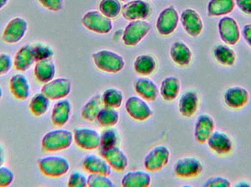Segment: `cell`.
Instances as JSON below:
<instances>
[{"instance_id":"6da1fadb","label":"cell","mask_w":251,"mask_h":187,"mask_svg":"<svg viewBox=\"0 0 251 187\" xmlns=\"http://www.w3.org/2000/svg\"><path fill=\"white\" fill-rule=\"evenodd\" d=\"M74 134L65 129H56L47 132L41 140V147L47 152H58L72 145Z\"/></svg>"},{"instance_id":"7a4b0ae2","label":"cell","mask_w":251,"mask_h":187,"mask_svg":"<svg viewBox=\"0 0 251 187\" xmlns=\"http://www.w3.org/2000/svg\"><path fill=\"white\" fill-rule=\"evenodd\" d=\"M92 59L96 67L104 73L116 74L125 68V59L115 51L101 50L94 53Z\"/></svg>"},{"instance_id":"3957f363","label":"cell","mask_w":251,"mask_h":187,"mask_svg":"<svg viewBox=\"0 0 251 187\" xmlns=\"http://www.w3.org/2000/svg\"><path fill=\"white\" fill-rule=\"evenodd\" d=\"M40 171L47 177L59 178L64 176L70 170V163L66 157L51 155L38 159Z\"/></svg>"},{"instance_id":"277c9868","label":"cell","mask_w":251,"mask_h":187,"mask_svg":"<svg viewBox=\"0 0 251 187\" xmlns=\"http://www.w3.org/2000/svg\"><path fill=\"white\" fill-rule=\"evenodd\" d=\"M151 29L150 23L145 20L132 21L126 26L122 41L126 46H136L147 36Z\"/></svg>"},{"instance_id":"5b68a950","label":"cell","mask_w":251,"mask_h":187,"mask_svg":"<svg viewBox=\"0 0 251 187\" xmlns=\"http://www.w3.org/2000/svg\"><path fill=\"white\" fill-rule=\"evenodd\" d=\"M81 21L87 29L100 35H107L113 29L112 19L106 17L101 12L97 10L85 13Z\"/></svg>"},{"instance_id":"8992f818","label":"cell","mask_w":251,"mask_h":187,"mask_svg":"<svg viewBox=\"0 0 251 187\" xmlns=\"http://www.w3.org/2000/svg\"><path fill=\"white\" fill-rule=\"evenodd\" d=\"M28 22L22 17H15L9 21L1 35L3 42L7 44L18 43L27 33Z\"/></svg>"},{"instance_id":"52a82bcc","label":"cell","mask_w":251,"mask_h":187,"mask_svg":"<svg viewBox=\"0 0 251 187\" xmlns=\"http://www.w3.org/2000/svg\"><path fill=\"white\" fill-rule=\"evenodd\" d=\"M218 33L221 41L226 45H237L241 37L240 26L234 18L224 16L220 19L218 24Z\"/></svg>"},{"instance_id":"ba28073f","label":"cell","mask_w":251,"mask_h":187,"mask_svg":"<svg viewBox=\"0 0 251 187\" xmlns=\"http://www.w3.org/2000/svg\"><path fill=\"white\" fill-rule=\"evenodd\" d=\"M171 152L164 145L153 147L144 159V167L148 171L157 172L162 170L169 163Z\"/></svg>"},{"instance_id":"9c48e42d","label":"cell","mask_w":251,"mask_h":187,"mask_svg":"<svg viewBox=\"0 0 251 187\" xmlns=\"http://www.w3.org/2000/svg\"><path fill=\"white\" fill-rule=\"evenodd\" d=\"M180 18L176 9L173 5L164 9L158 16L156 21V29L162 36L172 35L178 25Z\"/></svg>"},{"instance_id":"30bf717a","label":"cell","mask_w":251,"mask_h":187,"mask_svg":"<svg viewBox=\"0 0 251 187\" xmlns=\"http://www.w3.org/2000/svg\"><path fill=\"white\" fill-rule=\"evenodd\" d=\"M203 170V164L200 160L194 157H181L174 166V171L178 177L191 179L197 177Z\"/></svg>"},{"instance_id":"8fae6325","label":"cell","mask_w":251,"mask_h":187,"mask_svg":"<svg viewBox=\"0 0 251 187\" xmlns=\"http://www.w3.org/2000/svg\"><path fill=\"white\" fill-rule=\"evenodd\" d=\"M72 83L70 79L61 77L54 79L44 83L41 92L51 100H60L66 98L72 91Z\"/></svg>"},{"instance_id":"7c38bea8","label":"cell","mask_w":251,"mask_h":187,"mask_svg":"<svg viewBox=\"0 0 251 187\" xmlns=\"http://www.w3.org/2000/svg\"><path fill=\"white\" fill-rule=\"evenodd\" d=\"M74 141L79 148L92 151L100 147V134L89 127H76L74 130Z\"/></svg>"},{"instance_id":"4fadbf2b","label":"cell","mask_w":251,"mask_h":187,"mask_svg":"<svg viewBox=\"0 0 251 187\" xmlns=\"http://www.w3.org/2000/svg\"><path fill=\"white\" fill-rule=\"evenodd\" d=\"M127 113L134 120H147L153 114V110L146 100L138 96H131L126 101Z\"/></svg>"},{"instance_id":"5bb4252c","label":"cell","mask_w":251,"mask_h":187,"mask_svg":"<svg viewBox=\"0 0 251 187\" xmlns=\"http://www.w3.org/2000/svg\"><path fill=\"white\" fill-rule=\"evenodd\" d=\"M180 21L186 33L192 38H197L203 32L204 27L203 20L200 14L193 9L187 8L183 10L180 16Z\"/></svg>"},{"instance_id":"9a60e30c","label":"cell","mask_w":251,"mask_h":187,"mask_svg":"<svg viewBox=\"0 0 251 187\" xmlns=\"http://www.w3.org/2000/svg\"><path fill=\"white\" fill-rule=\"evenodd\" d=\"M151 13L150 4L143 0H133L122 6V16L128 21L145 20L150 16Z\"/></svg>"},{"instance_id":"2e32d148","label":"cell","mask_w":251,"mask_h":187,"mask_svg":"<svg viewBox=\"0 0 251 187\" xmlns=\"http://www.w3.org/2000/svg\"><path fill=\"white\" fill-rule=\"evenodd\" d=\"M206 143L209 148L220 156L228 155L234 148L231 137L223 131H214Z\"/></svg>"},{"instance_id":"e0dca14e","label":"cell","mask_w":251,"mask_h":187,"mask_svg":"<svg viewBox=\"0 0 251 187\" xmlns=\"http://www.w3.org/2000/svg\"><path fill=\"white\" fill-rule=\"evenodd\" d=\"M250 94L246 88L240 86H231L224 94V101L229 108L241 109L249 103Z\"/></svg>"},{"instance_id":"ac0fdd59","label":"cell","mask_w":251,"mask_h":187,"mask_svg":"<svg viewBox=\"0 0 251 187\" xmlns=\"http://www.w3.org/2000/svg\"><path fill=\"white\" fill-rule=\"evenodd\" d=\"M215 129V123L210 115L202 113L195 123L194 137L199 144H205Z\"/></svg>"},{"instance_id":"d6986e66","label":"cell","mask_w":251,"mask_h":187,"mask_svg":"<svg viewBox=\"0 0 251 187\" xmlns=\"http://www.w3.org/2000/svg\"><path fill=\"white\" fill-rule=\"evenodd\" d=\"M10 93L18 100H27L31 94L29 79L22 73L13 75L9 81Z\"/></svg>"},{"instance_id":"ffe728a7","label":"cell","mask_w":251,"mask_h":187,"mask_svg":"<svg viewBox=\"0 0 251 187\" xmlns=\"http://www.w3.org/2000/svg\"><path fill=\"white\" fill-rule=\"evenodd\" d=\"M101 155L116 171H124L128 166V157L119 147L101 149Z\"/></svg>"},{"instance_id":"44dd1931","label":"cell","mask_w":251,"mask_h":187,"mask_svg":"<svg viewBox=\"0 0 251 187\" xmlns=\"http://www.w3.org/2000/svg\"><path fill=\"white\" fill-rule=\"evenodd\" d=\"M72 110V104L70 100L65 98L57 100L51 110V123L58 127L65 126L70 119Z\"/></svg>"},{"instance_id":"7402d4cb","label":"cell","mask_w":251,"mask_h":187,"mask_svg":"<svg viewBox=\"0 0 251 187\" xmlns=\"http://www.w3.org/2000/svg\"><path fill=\"white\" fill-rule=\"evenodd\" d=\"M199 107V96L197 92L188 90L184 92L178 101V111L181 116L190 118L194 116Z\"/></svg>"},{"instance_id":"603a6c76","label":"cell","mask_w":251,"mask_h":187,"mask_svg":"<svg viewBox=\"0 0 251 187\" xmlns=\"http://www.w3.org/2000/svg\"><path fill=\"white\" fill-rule=\"evenodd\" d=\"M13 67L19 72H26L35 62L32 45L26 44L21 47L13 59Z\"/></svg>"},{"instance_id":"cb8c5ba5","label":"cell","mask_w":251,"mask_h":187,"mask_svg":"<svg viewBox=\"0 0 251 187\" xmlns=\"http://www.w3.org/2000/svg\"><path fill=\"white\" fill-rule=\"evenodd\" d=\"M134 90L140 97L147 101H154L159 94L157 85L146 76L139 78L134 83Z\"/></svg>"},{"instance_id":"d4e9b609","label":"cell","mask_w":251,"mask_h":187,"mask_svg":"<svg viewBox=\"0 0 251 187\" xmlns=\"http://www.w3.org/2000/svg\"><path fill=\"white\" fill-rule=\"evenodd\" d=\"M170 56L177 65L187 67L191 62L193 53L187 44L181 41H176L170 48Z\"/></svg>"},{"instance_id":"484cf974","label":"cell","mask_w":251,"mask_h":187,"mask_svg":"<svg viewBox=\"0 0 251 187\" xmlns=\"http://www.w3.org/2000/svg\"><path fill=\"white\" fill-rule=\"evenodd\" d=\"M83 167L90 173L110 176L112 173V167L103 157L96 154H88L83 159Z\"/></svg>"},{"instance_id":"4316f807","label":"cell","mask_w":251,"mask_h":187,"mask_svg":"<svg viewBox=\"0 0 251 187\" xmlns=\"http://www.w3.org/2000/svg\"><path fill=\"white\" fill-rule=\"evenodd\" d=\"M56 65L51 60L36 62L34 67V76L39 83H44L54 79Z\"/></svg>"},{"instance_id":"83f0119b","label":"cell","mask_w":251,"mask_h":187,"mask_svg":"<svg viewBox=\"0 0 251 187\" xmlns=\"http://www.w3.org/2000/svg\"><path fill=\"white\" fill-rule=\"evenodd\" d=\"M214 58L221 65L225 67H232L237 61L235 51L230 45L226 44H218L214 47L212 51Z\"/></svg>"},{"instance_id":"f1b7e54d","label":"cell","mask_w":251,"mask_h":187,"mask_svg":"<svg viewBox=\"0 0 251 187\" xmlns=\"http://www.w3.org/2000/svg\"><path fill=\"white\" fill-rule=\"evenodd\" d=\"M181 91V82L176 76H168L163 79L159 88V93L165 101L171 102L178 97Z\"/></svg>"},{"instance_id":"f546056e","label":"cell","mask_w":251,"mask_h":187,"mask_svg":"<svg viewBox=\"0 0 251 187\" xmlns=\"http://www.w3.org/2000/svg\"><path fill=\"white\" fill-rule=\"evenodd\" d=\"M151 183V177L147 172L133 170L126 173L122 179L124 187H147Z\"/></svg>"},{"instance_id":"4dcf8cb0","label":"cell","mask_w":251,"mask_h":187,"mask_svg":"<svg viewBox=\"0 0 251 187\" xmlns=\"http://www.w3.org/2000/svg\"><path fill=\"white\" fill-rule=\"evenodd\" d=\"M234 0H210L207 5L209 17H224L232 13L235 9Z\"/></svg>"},{"instance_id":"1f68e13d","label":"cell","mask_w":251,"mask_h":187,"mask_svg":"<svg viewBox=\"0 0 251 187\" xmlns=\"http://www.w3.org/2000/svg\"><path fill=\"white\" fill-rule=\"evenodd\" d=\"M103 107H104V104H103L101 94H95L84 104L81 111V116L82 119L88 122H94L97 120V115Z\"/></svg>"},{"instance_id":"d6a6232c","label":"cell","mask_w":251,"mask_h":187,"mask_svg":"<svg viewBox=\"0 0 251 187\" xmlns=\"http://www.w3.org/2000/svg\"><path fill=\"white\" fill-rule=\"evenodd\" d=\"M157 63L152 56L142 54L138 56L134 62V70L141 76H149L156 70Z\"/></svg>"},{"instance_id":"836d02e7","label":"cell","mask_w":251,"mask_h":187,"mask_svg":"<svg viewBox=\"0 0 251 187\" xmlns=\"http://www.w3.org/2000/svg\"><path fill=\"white\" fill-rule=\"evenodd\" d=\"M50 101L51 100L42 92L35 94L31 98L30 102H29V110L34 116L41 117L48 111L50 106Z\"/></svg>"},{"instance_id":"e575fe53","label":"cell","mask_w":251,"mask_h":187,"mask_svg":"<svg viewBox=\"0 0 251 187\" xmlns=\"http://www.w3.org/2000/svg\"><path fill=\"white\" fill-rule=\"evenodd\" d=\"M103 104L105 107L119 108L123 104L124 94L117 88H108L101 94Z\"/></svg>"},{"instance_id":"d590c367","label":"cell","mask_w":251,"mask_h":187,"mask_svg":"<svg viewBox=\"0 0 251 187\" xmlns=\"http://www.w3.org/2000/svg\"><path fill=\"white\" fill-rule=\"evenodd\" d=\"M119 117V113L116 109L104 106L97 115V120L101 126L111 127L117 125Z\"/></svg>"},{"instance_id":"8d00e7d4","label":"cell","mask_w":251,"mask_h":187,"mask_svg":"<svg viewBox=\"0 0 251 187\" xmlns=\"http://www.w3.org/2000/svg\"><path fill=\"white\" fill-rule=\"evenodd\" d=\"M99 8L106 17L113 19H116L122 13V6L119 0H101Z\"/></svg>"},{"instance_id":"74e56055","label":"cell","mask_w":251,"mask_h":187,"mask_svg":"<svg viewBox=\"0 0 251 187\" xmlns=\"http://www.w3.org/2000/svg\"><path fill=\"white\" fill-rule=\"evenodd\" d=\"M119 133L113 128L104 129L100 134V147L101 149L113 148L119 144Z\"/></svg>"},{"instance_id":"f35d334b","label":"cell","mask_w":251,"mask_h":187,"mask_svg":"<svg viewBox=\"0 0 251 187\" xmlns=\"http://www.w3.org/2000/svg\"><path fill=\"white\" fill-rule=\"evenodd\" d=\"M32 51L35 62L43 60H51L54 54V50L50 45L41 42L32 45Z\"/></svg>"},{"instance_id":"ab89813d","label":"cell","mask_w":251,"mask_h":187,"mask_svg":"<svg viewBox=\"0 0 251 187\" xmlns=\"http://www.w3.org/2000/svg\"><path fill=\"white\" fill-rule=\"evenodd\" d=\"M88 186L90 187H115L113 181L105 175L91 173L88 177Z\"/></svg>"},{"instance_id":"60d3db41","label":"cell","mask_w":251,"mask_h":187,"mask_svg":"<svg viewBox=\"0 0 251 187\" xmlns=\"http://www.w3.org/2000/svg\"><path fill=\"white\" fill-rule=\"evenodd\" d=\"M68 186L70 187H85L88 186V178L79 171L71 173L68 180Z\"/></svg>"},{"instance_id":"b9f144b4","label":"cell","mask_w":251,"mask_h":187,"mask_svg":"<svg viewBox=\"0 0 251 187\" xmlns=\"http://www.w3.org/2000/svg\"><path fill=\"white\" fill-rule=\"evenodd\" d=\"M14 179V173L10 167L4 166L0 167V187L10 186Z\"/></svg>"},{"instance_id":"7bdbcfd3","label":"cell","mask_w":251,"mask_h":187,"mask_svg":"<svg viewBox=\"0 0 251 187\" xmlns=\"http://www.w3.org/2000/svg\"><path fill=\"white\" fill-rule=\"evenodd\" d=\"M13 66V58L7 53H0V76L7 74Z\"/></svg>"},{"instance_id":"ee69618b","label":"cell","mask_w":251,"mask_h":187,"mask_svg":"<svg viewBox=\"0 0 251 187\" xmlns=\"http://www.w3.org/2000/svg\"><path fill=\"white\" fill-rule=\"evenodd\" d=\"M38 2L47 10L59 12L64 7V0H38Z\"/></svg>"},{"instance_id":"f6af8a7d","label":"cell","mask_w":251,"mask_h":187,"mask_svg":"<svg viewBox=\"0 0 251 187\" xmlns=\"http://www.w3.org/2000/svg\"><path fill=\"white\" fill-rule=\"evenodd\" d=\"M231 186V184L230 181L223 176H212L209 178L203 184V187H230Z\"/></svg>"},{"instance_id":"bcb514c9","label":"cell","mask_w":251,"mask_h":187,"mask_svg":"<svg viewBox=\"0 0 251 187\" xmlns=\"http://www.w3.org/2000/svg\"><path fill=\"white\" fill-rule=\"evenodd\" d=\"M234 2L244 14L251 16V0H234Z\"/></svg>"},{"instance_id":"7dc6e473","label":"cell","mask_w":251,"mask_h":187,"mask_svg":"<svg viewBox=\"0 0 251 187\" xmlns=\"http://www.w3.org/2000/svg\"><path fill=\"white\" fill-rule=\"evenodd\" d=\"M241 35L244 38L246 43L251 48V23H247L243 26Z\"/></svg>"},{"instance_id":"c3c4849f","label":"cell","mask_w":251,"mask_h":187,"mask_svg":"<svg viewBox=\"0 0 251 187\" xmlns=\"http://www.w3.org/2000/svg\"><path fill=\"white\" fill-rule=\"evenodd\" d=\"M236 187H251V185L249 183V181L246 180H241L240 182H237L235 185Z\"/></svg>"},{"instance_id":"681fc988","label":"cell","mask_w":251,"mask_h":187,"mask_svg":"<svg viewBox=\"0 0 251 187\" xmlns=\"http://www.w3.org/2000/svg\"><path fill=\"white\" fill-rule=\"evenodd\" d=\"M3 149L1 146H0V167L3 166V163H4V155H3Z\"/></svg>"},{"instance_id":"f907efd6","label":"cell","mask_w":251,"mask_h":187,"mask_svg":"<svg viewBox=\"0 0 251 187\" xmlns=\"http://www.w3.org/2000/svg\"><path fill=\"white\" fill-rule=\"evenodd\" d=\"M10 0H0V10L4 8L6 5H7V3L9 2Z\"/></svg>"},{"instance_id":"816d5d0a","label":"cell","mask_w":251,"mask_h":187,"mask_svg":"<svg viewBox=\"0 0 251 187\" xmlns=\"http://www.w3.org/2000/svg\"><path fill=\"white\" fill-rule=\"evenodd\" d=\"M3 96V89L2 87H1V85H0V100H1V97Z\"/></svg>"},{"instance_id":"f5cc1de1","label":"cell","mask_w":251,"mask_h":187,"mask_svg":"<svg viewBox=\"0 0 251 187\" xmlns=\"http://www.w3.org/2000/svg\"><path fill=\"white\" fill-rule=\"evenodd\" d=\"M119 1H128V0H119Z\"/></svg>"}]
</instances>
